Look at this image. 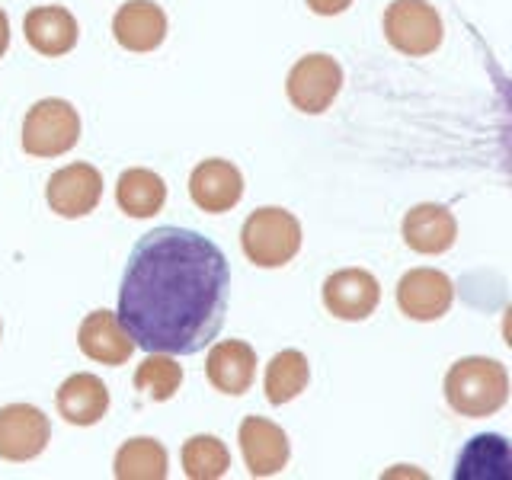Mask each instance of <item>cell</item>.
<instances>
[{
	"mask_svg": "<svg viewBox=\"0 0 512 480\" xmlns=\"http://www.w3.org/2000/svg\"><path fill=\"white\" fill-rule=\"evenodd\" d=\"M231 269L208 237L154 228L132 247L119 288V324L135 349L196 356L228 314Z\"/></svg>",
	"mask_w": 512,
	"mask_h": 480,
	"instance_id": "6da1fadb",
	"label": "cell"
},
{
	"mask_svg": "<svg viewBox=\"0 0 512 480\" xmlns=\"http://www.w3.org/2000/svg\"><path fill=\"white\" fill-rule=\"evenodd\" d=\"M445 400L448 407L471 420H484L509 400V375L506 365L487 356L458 359L445 375Z\"/></svg>",
	"mask_w": 512,
	"mask_h": 480,
	"instance_id": "7a4b0ae2",
	"label": "cell"
},
{
	"mask_svg": "<svg viewBox=\"0 0 512 480\" xmlns=\"http://www.w3.org/2000/svg\"><path fill=\"white\" fill-rule=\"evenodd\" d=\"M240 247L253 266L279 269L292 263L301 250V221L276 205L256 208L240 228Z\"/></svg>",
	"mask_w": 512,
	"mask_h": 480,
	"instance_id": "3957f363",
	"label": "cell"
},
{
	"mask_svg": "<svg viewBox=\"0 0 512 480\" xmlns=\"http://www.w3.org/2000/svg\"><path fill=\"white\" fill-rule=\"evenodd\" d=\"M384 39L397 48L400 55L426 58L445 39V26L439 10L429 0H394L384 10Z\"/></svg>",
	"mask_w": 512,
	"mask_h": 480,
	"instance_id": "277c9868",
	"label": "cell"
},
{
	"mask_svg": "<svg viewBox=\"0 0 512 480\" xmlns=\"http://www.w3.org/2000/svg\"><path fill=\"white\" fill-rule=\"evenodd\" d=\"M80 141V116L68 100H39L23 119V151L29 157H61Z\"/></svg>",
	"mask_w": 512,
	"mask_h": 480,
	"instance_id": "5b68a950",
	"label": "cell"
},
{
	"mask_svg": "<svg viewBox=\"0 0 512 480\" xmlns=\"http://www.w3.org/2000/svg\"><path fill=\"white\" fill-rule=\"evenodd\" d=\"M343 90V68L340 61L330 55H304L288 71L285 93L292 106L304 116H320L333 106V100Z\"/></svg>",
	"mask_w": 512,
	"mask_h": 480,
	"instance_id": "8992f818",
	"label": "cell"
},
{
	"mask_svg": "<svg viewBox=\"0 0 512 480\" xmlns=\"http://www.w3.org/2000/svg\"><path fill=\"white\" fill-rule=\"evenodd\" d=\"M52 442V423L32 404L0 407V458L4 461H32Z\"/></svg>",
	"mask_w": 512,
	"mask_h": 480,
	"instance_id": "52a82bcc",
	"label": "cell"
},
{
	"mask_svg": "<svg viewBox=\"0 0 512 480\" xmlns=\"http://www.w3.org/2000/svg\"><path fill=\"white\" fill-rule=\"evenodd\" d=\"M452 301H455V285L442 269L420 266L404 272L397 282V308L410 320H420V324L445 317Z\"/></svg>",
	"mask_w": 512,
	"mask_h": 480,
	"instance_id": "ba28073f",
	"label": "cell"
},
{
	"mask_svg": "<svg viewBox=\"0 0 512 480\" xmlns=\"http://www.w3.org/2000/svg\"><path fill=\"white\" fill-rule=\"evenodd\" d=\"M103 199V173L90 164H68L52 173L45 186V202L61 218H84L96 212Z\"/></svg>",
	"mask_w": 512,
	"mask_h": 480,
	"instance_id": "9c48e42d",
	"label": "cell"
},
{
	"mask_svg": "<svg viewBox=\"0 0 512 480\" xmlns=\"http://www.w3.org/2000/svg\"><path fill=\"white\" fill-rule=\"evenodd\" d=\"M240 452H244V464L253 477H272L285 471L292 445L282 426H276L266 416H244V423L237 429Z\"/></svg>",
	"mask_w": 512,
	"mask_h": 480,
	"instance_id": "30bf717a",
	"label": "cell"
},
{
	"mask_svg": "<svg viewBox=\"0 0 512 480\" xmlns=\"http://www.w3.org/2000/svg\"><path fill=\"white\" fill-rule=\"evenodd\" d=\"M381 301V285L368 269H340L324 282V308L340 320L372 317Z\"/></svg>",
	"mask_w": 512,
	"mask_h": 480,
	"instance_id": "8fae6325",
	"label": "cell"
},
{
	"mask_svg": "<svg viewBox=\"0 0 512 480\" xmlns=\"http://www.w3.org/2000/svg\"><path fill=\"white\" fill-rule=\"evenodd\" d=\"M189 196L208 215L231 212V208L244 199V176H240V170L231 160H221V157L202 160L189 176Z\"/></svg>",
	"mask_w": 512,
	"mask_h": 480,
	"instance_id": "7c38bea8",
	"label": "cell"
},
{
	"mask_svg": "<svg viewBox=\"0 0 512 480\" xmlns=\"http://www.w3.org/2000/svg\"><path fill=\"white\" fill-rule=\"evenodd\" d=\"M400 234H404V244L413 253L439 256V253L455 247V240H458V221H455V215L448 212L445 205L423 202V205H413L410 212L404 215Z\"/></svg>",
	"mask_w": 512,
	"mask_h": 480,
	"instance_id": "4fadbf2b",
	"label": "cell"
},
{
	"mask_svg": "<svg viewBox=\"0 0 512 480\" xmlns=\"http://www.w3.org/2000/svg\"><path fill=\"white\" fill-rule=\"evenodd\" d=\"M112 36L125 52H154L167 39V13L154 0H128L112 16Z\"/></svg>",
	"mask_w": 512,
	"mask_h": 480,
	"instance_id": "5bb4252c",
	"label": "cell"
},
{
	"mask_svg": "<svg viewBox=\"0 0 512 480\" xmlns=\"http://www.w3.org/2000/svg\"><path fill=\"white\" fill-rule=\"evenodd\" d=\"M23 32L32 52H39L42 58H61L68 55L77 45L80 26L77 16L68 7H32L23 20Z\"/></svg>",
	"mask_w": 512,
	"mask_h": 480,
	"instance_id": "9a60e30c",
	"label": "cell"
},
{
	"mask_svg": "<svg viewBox=\"0 0 512 480\" xmlns=\"http://www.w3.org/2000/svg\"><path fill=\"white\" fill-rule=\"evenodd\" d=\"M77 346L87 359L103 365H125L135 352V340L112 311H90L77 330Z\"/></svg>",
	"mask_w": 512,
	"mask_h": 480,
	"instance_id": "2e32d148",
	"label": "cell"
},
{
	"mask_svg": "<svg viewBox=\"0 0 512 480\" xmlns=\"http://www.w3.org/2000/svg\"><path fill=\"white\" fill-rule=\"evenodd\" d=\"M205 375L212 381V388L221 394L240 397L250 391L256 378V352L244 340H221L208 349Z\"/></svg>",
	"mask_w": 512,
	"mask_h": 480,
	"instance_id": "e0dca14e",
	"label": "cell"
},
{
	"mask_svg": "<svg viewBox=\"0 0 512 480\" xmlns=\"http://www.w3.org/2000/svg\"><path fill=\"white\" fill-rule=\"evenodd\" d=\"M55 404H58V413L64 416V423L93 426V423H100L109 410V388L103 384V378H96L90 372H77L71 378H64Z\"/></svg>",
	"mask_w": 512,
	"mask_h": 480,
	"instance_id": "ac0fdd59",
	"label": "cell"
},
{
	"mask_svg": "<svg viewBox=\"0 0 512 480\" xmlns=\"http://www.w3.org/2000/svg\"><path fill=\"white\" fill-rule=\"evenodd\" d=\"M458 480H509L512 477V452L503 436H474L455 464Z\"/></svg>",
	"mask_w": 512,
	"mask_h": 480,
	"instance_id": "d6986e66",
	"label": "cell"
},
{
	"mask_svg": "<svg viewBox=\"0 0 512 480\" xmlns=\"http://www.w3.org/2000/svg\"><path fill=\"white\" fill-rule=\"evenodd\" d=\"M116 202L128 218H154L167 205V183L154 170H125L116 183Z\"/></svg>",
	"mask_w": 512,
	"mask_h": 480,
	"instance_id": "ffe728a7",
	"label": "cell"
},
{
	"mask_svg": "<svg viewBox=\"0 0 512 480\" xmlns=\"http://www.w3.org/2000/svg\"><path fill=\"white\" fill-rule=\"evenodd\" d=\"M308 381H311V365L304 359V352L282 349L266 365V378H263L266 400L272 407H282L308 388Z\"/></svg>",
	"mask_w": 512,
	"mask_h": 480,
	"instance_id": "44dd1931",
	"label": "cell"
},
{
	"mask_svg": "<svg viewBox=\"0 0 512 480\" xmlns=\"http://www.w3.org/2000/svg\"><path fill=\"white\" fill-rule=\"evenodd\" d=\"M112 474L119 480H164L167 477V448L157 439H128L112 461Z\"/></svg>",
	"mask_w": 512,
	"mask_h": 480,
	"instance_id": "7402d4cb",
	"label": "cell"
},
{
	"mask_svg": "<svg viewBox=\"0 0 512 480\" xmlns=\"http://www.w3.org/2000/svg\"><path fill=\"white\" fill-rule=\"evenodd\" d=\"M231 468V452L218 436H192L183 445V471L189 480H218Z\"/></svg>",
	"mask_w": 512,
	"mask_h": 480,
	"instance_id": "603a6c76",
	"label": "cell"
},
{
	"mask_svg": "<svg viewBox=\"0 0 512 480\" xmlns=\"http://www.w3.org/2000/svg\"><path fill=\"white\" fill-rule=\"evenodd\" d=\"M180 384H183V365L176 362L170 352H151L135 372V388L141 394H148L151 400H157V404L176 397Z\"/></svg>",
	"mask_w": 512,
	"mask_h": 480,
	"instance_id": "cb8c5ba5",
	"label": "cell"
},
{
	"mask_svg": "<svg viewBox=\"0 0 512 480\" xmlns=\"http://www.w3.org/2000/svg\"><path fill=\"white\" fill-rule=\"evenodd\" d=\"M308 7L317 13V16H336L352 7V0H308Z\"/></svg>",
	"mask_w": 512,
	"mask_h": 480,
	"instance_id": "d4e9b609",
	"label": "cell"
},
{
	"mask_svg": "<svg viewBox=\"0 0 512 480\" xmlns=\"http://www.w3.org/2000/svg\"><path fill=\"white\" fill-rule=\"evenodd\" d=\"M7 48H10V20H7V13L0 10V58L7 55Z\"/></svg>",
	"mask_w": 512,
	"mask_h": 480,
	"instance_id": "484cf974",
	"label": "cell"
},
{
	"mask_svg": "<svg viewBox=\"0 0 512 480\" xmlns=\"http://www.w3.org/2000/svg\"><path fill=\"white\" fill-rule=\"evenodd\" d=\"M0 336H4V327H0Z\"/></svg>",
	"mask_w": 512,
	"mask_h": 480,
	"instance_id": "4316f807",
	"label": "cell"
}]
</instances>
